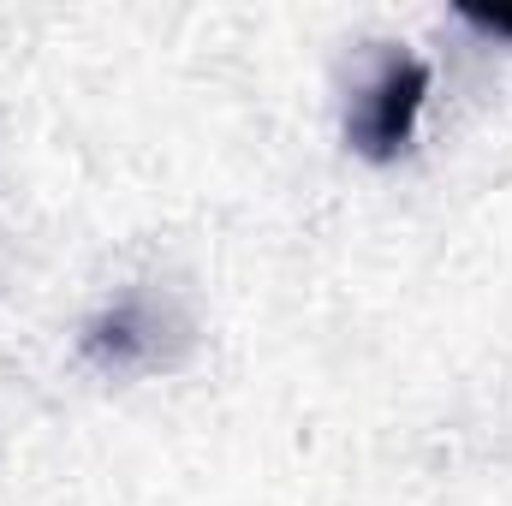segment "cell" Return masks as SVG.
Here are the masks:
<instances>
[{
  "mask_svg": "<svg viewBox=\"0 0 512 506\" xmlns=\"http://www.w3.org/2000/svg\"><path fill=\"white\" fill-rule=\"evenodd\" d=\"M465 18H471L477 30H495V36H512V12H477V6H465Z\"/></svg>",
  "mask_w": 512,
  "mask_h": 506,
  "instance_id": "obj_2",
  "label": "cell"
},
{
  "mask_svg": "<svg viewBox=\"0 0 512 506\" xmlns=\"http://www.w3.org/2000/svg\"><path fill=\"white\" fill-rule=\"evenodd\" d=\"M429 60H417V54H387L382 66H376V78L358 90V102H352V120H346V137H352V149L358 155H370V161H393V155H405V143H411V131H417V114H423V102H429Z\"/></svg>",
  "mask_w": 512,
  "mask_h": 506,
  "instance_id": "obj_1",
  "label": "cell"
}]
</instances>
